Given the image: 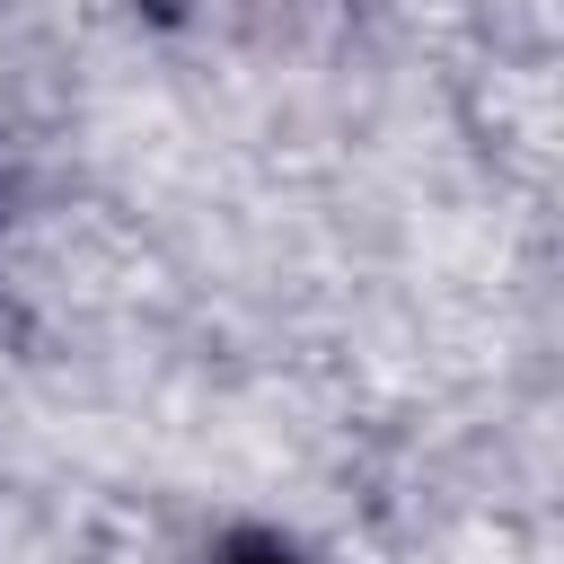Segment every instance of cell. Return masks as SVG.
<instances>
[{"label": "cell", "mask_w": 564, "mask_h": 564, "mask_svg": "<svg viewBox=\"0 0 564 564\" xmlns=\"http://www.w3.org/2000/svg\"><path fill=\"white\" fill-rule=\"evenodd\" d=\"M203 564H317L300 538H282V529H264V520H238V529H220L212 546H203Z\"/></svg>", "instance_id": "1"}]
</instances>
